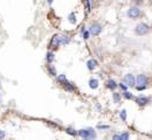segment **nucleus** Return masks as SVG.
Listing matches in <instances>:
<instances>
[{
	"mask_svg": "<svg viewBox=\"0 0 152 140\" xmlns=\"http://www.w3.org/2000/svg\"><path fill=\"white\" fill-rule=\"evenodd\" d=\"M60 35H54V36L50 39V42H49V49H57L60 47Z\"/></svg>",
	"mask_w": 152,
	"mask_h": 140,
	"instance_id": "5",
	"label": "nucleus"
},
{
	"mask_svg": "<svg viewBox=\"0 0 152 140\" xmlns=\"http://www.w3.org/2000/svg\"><path fill=\"white\" fill-rule=\"evenodd\" d=\"M0 99H1V94H0Z\"/></svg>",
	"mask_w": 152,
	"mask_h": 140,
	"instance_id": "31",
	"label": "nucleus"
},
{
	"mask_svg": "<svg viewBox=\"0 0 152 140\" xmlns=\"http://www.w3.org/2000/svg\"><path fill=\"white\" fill-rule=\"evenodd\" d=\"M147 83H149V78H147L146 75L141 74V75L137 76V78H136V86H146Z\"/></svg>",
	"mask_w": 152,
	"mask_h": 140,
	"instance_id": "4",
	"label": "nucleus"
},
{
	"mask_svg": "<svg viewBox=\"0 0 152 140\" xmlns=\"http://www.w3.org/2000/svg\"><path fill=\"white\" fill-rule=\"evenodd\" d=\"M62 86H63V89H64L67 92H69V94H72V92L75 91V86H74V84L70 83V82H68V81H67Z\"/></svg>",
	"mask_w": 152,
	"mask_h": 140,
	"instance_id": "9",
	"label": "nucleus"
},
{
	"mask_svg": "<svg viewBox=\"0 0 152 140\" xmlns=\"http://www.w3.org/2000/svg\"><path fill=\"white\" fill-rule=\"evenodd\" d=\"M83 140H87V139H83Z\"/></svg>",
	"mask_w": 152,
	"mask_h": 140,
	"instance_id": "32",
	"label": "nucleus"
},
{
	"mask_svg": "<svg viewBox=\"0 0 152 140\" xmlns=\"http://www.w3.org/2000/svg\"><path fill=\"white\" fill-rule=\"evenodd\" d=\"M123 97L125 99H133V95L129 91H123Z\"/></svg>",
	"mask_w": 152,
	"mask_h": 140,
	"instance_id": "20",
	"label": "nucleus"
},
{
	"mask_svg": "<svg viewBox=\"0 0 152 140\" xmlns=\"http://www.w3.org/2000/svg\"><path fill=\"white\" fill-rule=\"evenodd\" d=\"M5 135H6V133H5L3 130H0V140H3V139L5 138Z\"/></svg>",
	"mask_w": 152,
	"mask_h": 140,
	"instance_id": "27",
	"label": "nucleus"
},
{
	"mask_svg": "<svg viewBox=\"0 0 152 140\" xmlns=\"http://www.w3.org/2000/svg\"><path fill=\"white\" fill-rule=\"evenodd\" d=\"M128 16L130 19H137V18L141 16V9L139 7L134 6V7H131L129 11H128Z\"/></svg>",
	"mask_w": 152,
	"mask_h": 140,
	"instance_id": "3",
	"label": "nucleus"
},
{
	"mask_svg": "<svg viewBox=\"0 0 152 140\" xmlns=\"http://www.w3.org/2000/svg\"><path fill=\"white\" fill-rule=\"evenodd\" d=\"M99 130H107V129H109V126L108 125H98L97 126Z\"/></svg>",
	"mask_w": 152,
	"mask_h": 140,
	"instance_id": "28",
	"label": "nucleus"
},
{
	"mask_svg": "<svg viewBox=\"0 0 152 140\" xmlns=\"http://www.w3.org/2000/svg\"><path fill=\"white\" fill-rule=\"evenodd\" d=\"M98 79L97 78H90V81H89V86L91 88V89H97L98 88Z\"/></svg>",
	"mask_w": 152,
	"mask_h": 140,
	"instance_id": "15",
	"label": "nucleus"
},
{
	"mask_svg": "<svg viewBox=\"0 0 152 140\" xmlns=\"http://www.w3.org/2000/svg\"><path fill=\"white\" fill-rule=\"evenodd\" d=\"M56 81H57V83H60L61 85H63L67 82V77L64 75H57L56 76Z\"/></svg>",
	"mask_w": 152,
	"mask_h": 140,
	"instance_id": "16",
	"label": "nucleus"
},
{
	"mask_svg": "<svg viewBox=\"0 0 152 140\" xmlns=\"http://www.w3.org/2000/svg\"><path fill=\"white\" fill-rule=\"evenodd\" d=\"M134 102H136L137 105H139V106H145V105H147L150 103V98L145 97V96H138L134 98Z\"/></svg>",
	"mask_w": 152,
	"mask_h": 140,
	"instance_id": "7",
	"label": "nucleus"
},
{
	"mask_svg": "<svg viewBox=\"0 0 152 140\" xmlns=\"http://www.w3.org/2000/svg\"><path fill=\"white\" fill-rule=\"evenodd\" d=\"M105 86L108 88L109 90H116V88L118 86V84H117L116 81H113V79H108L107 83H105Z\"/></svg>",
	"mask_w": 152,
	"mask_h": 140,
	"instance_id": "10",
	"label": "nucleus"
},
{
	"mask_svg": "<svg viewBox=\"0 0 152 140\" xmlns=\"http://www.w3.org/2000/svg\"><path fill=\"white\" fill-rule=\"evenodd\" d=\"M124 82L128 86H134L136 85V77H134L132 74H128L124 76Z\"/></svg>",
	"mask_w": 152,
	"mask_h": 140,
	"instance_id": "8",
	"label": "nucleus"
},
{
	"mask_svg": "<svg viewBox=\"0 0 152 140\" xmlns=\"http://www.w3.org/2000/svg\"><path fill=\"white\" fill-rule=\"evenodd\" d=\"M68 20H69V22H70L72 25H75V24H76V15H75V13H74V12L69 14Z\"/></svg>",
	"mask_w": 152,
	"mask_h": 140,
	"instance_id": "17",
	"label": "nucleus"
},
{
	"mask_svg": "<svg viewBox=\"0 0 152 140\" xmlns=\"http://www.w3.org/2000/svg\"><path fill=\"white\" fill-rule=\"evenodd\" d=\"M77 134L83 138V139H87V140H93L96 138V132L94 129L88 127V129H82L80 131H77Z\"/></svg>",
	"mask_w": 152,
	"mask_h": 140,
	"instance_id": "1",
	"label": "nucleus"
},
{
	"mask_svg": "<svg viewBox=\"0 0 152 140\" xmlns=\"http://www.w3.org/2000/svg\"><path fill=\"white\" fill-rule=\"evenodd\" d=\"M112 99L115 103H121V95L118 92H113L112 94Z\"/></svg>",
	"mask_w": 152,
	"mask_h": 140,
	"instance_id": "18",
	"label": "nucleus"
},
{
	"mask_svg": "<svg viewBox=\"0 0 152 140\" xmlns=\"http://www.w3.org/2000/svg\"><path fill=\"white\" fill-rule=\"evenodd\" d=\"M89 32H90V34H93V35H95V36H97V35L101 34V32H102V26H101L99 24H97V22H94V24H91V26L89 27Z\"/></svg>",
	"mask_w": 152,
	"mask_h": 140,
	"instance_id": "6",
	"label": "nucleus"
},
{
	"mask_svg": "<svg viewBox=\"0 0 152 140\" xmlns=\"http://www.w3.org/2000/svg\"><path fill=\"white\" fill-rule=\"evenodd\" d=\"M47 70H48V74H49L50 76H54V77H56V76H57L56 69H55V67H54V65H52V64H48V67H47Z\"/></svg>",
	"mask_w": 152,
	"mask_h": 140,
	"instance_id": "13",
	"label": "nucleus"
},
{
	"mask_svg": "<svg viewBox=\"0 0 152 140\" xmlns=\"http://www.w3.org/2000/svg\"><path fill=\"white\" fill-rule=\"evenodd\" d=\"M112 140H122V139H121V135L120 134H113L112 135Z\"/></svg>",
	"mask_w": 152,
	"mask_h": 140,
	"instance_id": "26",
	"label": "nucleus"
},
{
	"mask_svg": "<svg viewBox=\"0 0 152 140\" xmlns=\"http://www.w3.org/2000/svg\"><path fill=\"white\" fill-rule=\"evenodd\" d=\"M53 1H54V0H47V3H48L49 5H52V4H53Z\"/></svg>",
	"mask_w": 152,
	"mask_h": 140,
	"instance_id": "30",
	"label": "nucleus"
},
{
	"mask_svg": "<svg viewBox=\"0 0 152 140\" xmlns=\"http://www.w3.org/2000/svg\"><path fill=\"white\" fill-rule=\"evenodd\" d=\"M129 137H130V134L128 132H124V133L121 134V139L122 140H129Z\"/></svg>",
	"mask_w": 152,
	"mask_h": 140,
	"instance_id": "24",
	"label": "nucleus"
},
{
	"mask_svg": "<svg viewBox=\"0 0 152 140\" xmlns=\"http://www.w3.org/2000/svg\"><path fill=\"white\" fill-rule=\"evenodd\" d=\"M120 117H121V119H122L123 121H125V120H126V111H125V110H122V111L120 112Z\"/></svg>",
	"mask_w": 152,
	"mask_h": 140,
	"instance_id": "22",
	"label": "nucleus"
},
{
	"mask_svg": "<svg viewBox=\"0 0 152 140\" xmlns=\"http://www.w3.org/2000/svg\"><path fill=\"white\" fill-rule=\"evenodd\" d=\"M55 59V55H54V52L53 51H48L47 54H46V61L48 62V64H52L53 61Z\"/></svg>",
	"mask_w": 152,
	"mask_h": 140,
	"instance_id": "12",
	"label": "nucleus"
},
{
	"mask_svg": "<svg viewBox=\"0 0 152 140\" xmlns=\"http://www.w3.org/2000/svg\"><path fill=\"white\" fill-rule=\"evenodd\" d=\"M96 67H97V61H96V60H89V61L87 62V68H88L89 70H94Z\"/></svg>",
	"mask_w": 152,
	"mask_h": 140,
	"instance_id": "14",
	"label": "nucleus"
},
{
	"mask_svg": "<svg viewBox=\"0 0 152 140\" xmlns=\"http://www.w3.org/2000/svg\"><path fill=\"white\" fill-rule=\"evenodd\" d=\"M137 88V90H145L146 89V86H136Z\"/></svg>",
	"mask_w": 152,
	"mask_h": 140,
	"instance_id": "29",
	"label": "nucleus"
},
{
	"mask_svg": "<svg viewBox=\"0 0 152 140\" xmlns=\"http://www.w3.org/2000/svg\"><path fill=\"white\" fill-rule=\"evenodd\" d=\"M90 38V32L89 30H83V39L88 40Z\"/></svg>",
	"mask_w": 152,
	"mask_h": 140,
	"instance_id": "23",
	"label": "nucleus"
},
{
	"mask_svg": "<svg viewBox=\"0 0 152 140\" xmlns=\"http://www.w3.org/2000/svg\"><path fill=\"white\" fill-rule=\"evenodd\" d=\"M66 132L68 133V134H70V135H77V131H75L74 129H70V127H68L66 130Z\"/></svg>",
	"mask_w": 152,
	"mask_h": 140,
	"instance_id": "21",
	"label": "nucleus"
},
{
	"mask_svg": "<svg viewBox=\"0 0 152 140\" xmlns=\"http://www.w3.org/2000/svg\"><path fill=\"white\" fill-rule=\"evenodd\" d=\"M134 32H136L137 35H139V36H143V35L147 34L150 32V26L147 24H144V22H141L137 25V27L134 28Z\"/></svg>",
	"mask_w": 152,
	"mask_h": 140,
	"instance_id": "2",
	"label": "nucleus"
},
{
	"mask_svg": "<svg viewBox=\"0 0 152 140\" xmlns=\"http://www.w3.org/2000/svg\"><path fill=\"white\" fill-rule=\"evenodd\" d=\"M84 6H86V11L89 13L91 11V5H90V0H83Z\"/></svg>",
	"mask_w": 152,
	"mask_h": 140,
	"instance_id": "19",
	"label": "nucleus"
},
{
	"mask_svg": "<svg viewBox=\"0 0 152 140\" xmlns=\"http://www.w3.org/2000/svg\"><path fill=\"white\" fill-rule=\"evenodd\" d=\"M70 42V38L67 36V35H60V44L61 46H66Z\"/></svg>",
	"mask_w": 152,
	"mask_h": 140,
	"instance_id": "11",
	"label": "nucleus"
},
{
	"mask_svg": "<svg viewBox=\"0 0 152 140\" xmlns=\"http://www.w3.org/2000/svg\"><path fill=\"white\" fill-rule=\"evenodd\" d=\"M118 86H120L123 91H128V85L126 84H124V83H118Z\"/></svg>",
	"mask_w": 152,
	"mask_h": 140,
	"instance_id": "25",
	"label": "nucleus"
}]
</instances>
